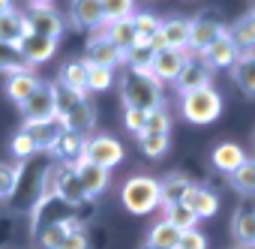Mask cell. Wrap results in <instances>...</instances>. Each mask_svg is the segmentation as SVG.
<instances>
[{
	"label": "cell",
	"instance_id": "cell-4",
	"mask_svg": "<svg viewBox=\"0 0 255 249\" xmlns=\"http://www.w3.org/2000/svg\"><path fill=\"white\" fill-rule=\"evenodd\" d=\"M84 159L105 168V171H111L114 165L123 162V144L117 138H111V135H93V138L84 141Z\"/></svg>",
	"mask_w": 255,
	"mask_h": 249
},
{
	"label": "cell",
	"instance_id": "cell-38",
	"mask_svg": "<svg viewBox=\"0 0 255 249\" xmlns=\"http://www.w3.org/2000/svg\"><path fill=\"white\" fill-rule=\"evenodd\" d=\"M165 219L174 225V228H180V231H192L195 225H198V219H195V213L180 201V204H171V207H165Z\"/></svg>",
	"mask_w": 255,
	"mask_h": 249
},
{
	"label": "cell",
	"instance_id": "cell-2",
	"mask_svg": "<svg viewBox=\"0 0 255 249\" xmlns=\"http://www.w3.org/2000/svg\"><path fill=\"white\" fill-rule=\"evenodd\" d=\"M120 204L135 213V216H147L162 204V192H159V180L147 177V174H135L120 186Z\"/></svg>",
	"mask_w": 255,
	"mask_h": 249
},
{
	"label": "cell",
	"instance_id": "cell-8",
	"mask_svg": "<svg viewBox=\"0 0 255 249\" xmlns=\"http://www.w3.org/2000/svg\"><path fill=\"white\" fill-rule=\"evenodd\" d=\"M21 114H24V123H39V120H51L54 117V90H51V81H42L36 87V93L21 105Z\"/></svg>",
	"mask_w": 255,
	"mask_h": 249
},
{
	"label": "cell",
	"instance_id": "cell-29",
	"mask_svg": "<svg viewBox=\"0 0 255 249\" xmlns=\"http://www.w3.org/2000/svg\"><path fill=\"white\" fill-rule=\"evenodd\" d=\"M84 135H78V132H69V129H63L60 132V138L54 141V147H51V153H57L60 159H63V165H72V162H78L81 156H84Z\"/></svg>",
	"mask_w": 255,
	"mask_h": 249
},
{
	"label": "cell",
	"instance_id": "cell-7",
	"mask_svg": "<svg viewBox=\"0 0 255 249\" xmlns=\"http://www.w3.org/2000/svg\"><path fill=\"white\" fill-rule=\"evenodd\" d=\"M192 60L189 51H174V48H162L153 54V63H150V72L159 84H174L177 75L186 69V63Z\"/></svg>",
	"mask_w": 255,
	"mask_h": 249
},
{
	"label": "cell",
	"instance_id": "cell-41",
	"mask_svg": "<svg viewBox=\"0 0 255 249\" xmlns=\"http://www.w3.org/2000/svg\"><path fill=\"white\" fill-rule=\"evenodd\" d=\"M9 147H12V153H15L21 162L33 159V156L39 153V150H36V144H33V138H30L24 129H18V132H15V138H12V144H9Z\"/></svg>",
	"mask_w": 255,
	"mask_h": 249
},
{
	"label": "cell",
	"instance_id": "cell-10",
	"mask_svg": "<svg viewBox=\"0 0 255 249\" xmlns=\"http://www.w3.org/2000/svg\"><path fill=\"white\" fill-rule=\"evenodd\" d=\"M54 192H57V201H63L66 207H78V204L87 201V195L81 189V180H78V174H75L72 165H57Z\"/></svg>",
	"mask_w": 255,
	"mask_h": 249
},
{
	"label": "cell",
	"instance_id": "cell-44",
	"mask_svg": "<svg viewBox=\"0 0 255 249\" xmlns=\"http://www.w3.org/2000/svg\"><path fill=\"white\" fill-rule=\"evenodd\" d=\"M144 120H147V111H138V108H123V123L129 132H141L144 129Z\"/></svg>",
	"mask_w": 255,
	"mask_h": 249
},
{
	"label": "cell",
	"instance_id": "cell-17",
	"mask_svg": "<svg viewBox=\"0 0 255 249\" xmlns=\"http://www.w3.org/2000/svg\"><path fill=\"white\" fill-rule=\"evenodd\" d=\"M21 129L33 138L36 150L42 153V150H51V147H54V141H57L60 132H63V123H60L57 117H51V120H39V123H24Z\"/></svg>",
	"mask_w": 255,
	"mask_h": 249
},
{
	"label": "cell",
	"instance_id": "cell-22",
	"mask_svg": "<svg viewBox=\"0 0 255 249\" xmlns=\"http://www.w3.org/2000/svg\"><path fill=\"white\" fill-rule=\"evenodd\" d=\"M72 228H78V219H72V216H60V219H54V222L42 225V228H39V234H36L39 249H57V246L66 240V234H69Z\"/></svg>",
	"mask_w": 255,
	"mask_h": 249
},
{
	"label": "cell",
	"instance_id": "cell-19",
	"mask_svg": "<svg viewBox=\"0 0 255 249\" xmlns=\"http://www.w3.org/2000/svg\"><path fill=\"white\" fill-rule=\"evenodd\" d=\"M159 36H162L165 48L189 51V18H162Z\"/></svg>",
	"mask_w": 255,
	"mask_h": 249
},
{
	"label": "cell",
	"instance_id": "cell-47",
	"mask_svg": "<svg viewBox=\"0 0 255 249\" xmlns=\"http://www.w3.org/2000/svg\"><path fill=\"white\" fill-rule=\"evenodd\" d=\"M6 234H9V225L3 222V225H0V246H3V243H6Z\"/></svg>",
	"mask_w": 255,
	"mask_h": 249
},
{
	"label": "cell",
	"instance_id": "cell-34",
	"mask_svg": "<svg viewBox=\"0 0 255 249\" xmlns=\"http://www.w3.org/2000/svg\"><path fill=\"white\" fill-rule=\"evenodd\" d=\"M171 141L168 135H153V132H138V150L147 156V159H162L168 153Z\"/></svg>",
	"mask_w": 255,
	"mask_h": 249
},
{
	"label": "cell",
	"instance_id": "cell-23",
	"mask_svg": "<svg viewBox=\"0 0 255 249\" xmlns=\"http://www.w3.org/2000/svg\"><path fill=\"white\" fill-rule=\"evenodd\" d=\"M99 30H102V33H105V39H108L114 48H120L123 54L129 51V48H135V42H138V33H135V24H132V18H123V21L102 24Z\"/></svg>",
	"mask_w": 255,
	"mask_h": 249
},
{
	"label": "cell",
	"instance_id": "cell-12",
	"mask_svg": "<svg viewBox=\"0 0 255 249\" xmlns=\"http://www.w3.org/2000/svg\"><path fill=\"white\" fill-rule=\"evenodd\" d=\"M87 63H93V66H105V69H114V66H120L123 63V51L120 48H114L108 39H105V33L102 30H96L90 39H87V57H84Z\"/></svg>",
	"mask_w": 255,
	"mask_h": 249
},
{
	"label": "cell",
	"instance_id": "cell-13",
	"mask_svg": "<svg viewBox=\"0 0 255 249\" xmlns=\"http://www.w3.org/2000/svg\"><path fill=\"white\" fill-rule=\"evenodd\" d=\"M69 21L75 30H99L102 21V3L99 0H69Z\"/></svg>",
	"mask_w": 255,
	"mask_h": 249
},
{
	"label": "cell",
	"instance_id": "cell-5",
	"mask_svg": "<svg viewBox=\"0 0 255 249\" xmlns=\"http://www.w3.org/2000/svg\"><path fill=\"white\" fill-rule=\"evenodd\" d=\"M24 24H27V33H36V36H48V39H60L63 30H66V21L60 12H54L51 6H30L24 12Z\"/></svg>",
	"mask_w": 255,
	"mask_h": 249
},
{
	"label": "cell",
	"instance_id": "cell-18",
	"mask_svg": "<svg viewBox=\"0 0 255 249\" xmlns=\"http://www.w3.org/2000/svg\"><path fill=\"white\" fill-rule=\"evenodd\" d=\"M210 162H213V168H216L219 174H234V171L246 162V153H243L240 144H234V141H222V144L213 147Z\"/></svg>",
	"mask_w": 255,
	"mask_h": 249
},
{
	"label": "cell",
	"instance_id": "cell-36",
	"mask_svg": "<svg viewBox=\"0 0 255 249\" xmlns=\"http://www.w3.org/2000/svg\"><path fill=\"white\" fill-rule=\"evenodd\" d=\"M141 132H153V135H171V114L165 105L147 111V120H144V129Z\"/></svg>",
	"mask_w": 255,
	"mask_h": 249
},
{
	"label": "cell",
	"instance_id": "cell-6",
	"mask_svg": "<svg viewBox=\"0 0 255 249\" xmlns=\"http://www.w3.org/2000/svg\"><path fill=\"white\" fill-rule=\"evenodd\" d=\"M222 33H225V27H222V21L216 15H198V18H192L189 21V54L201 57Z\"/></svg>",
	"mask_w": 255,
	"mask_h": 249
},
{
	"label": "cell",
	"instance_id": "cell-28",
	"mask_svg": "<svg viewBox=\"0 0 255 249\" xmlns=\"http://www.w3.org/2000/svg\"><path fill=\"white\" fill-rule=\"evenodd\" d=\"M57 84H63L66 90H72L78 96H87V63L84 60H66L60 75H57Z\"/></svg>",
	"mask_w": 255,
	"mask_h": 249
},
{
	"label": "cell",
	"instance_id": "cell-46",
	"mask_svg": "<svg viewBox=\"0 0 255 249\" xmlns=\"http://www.w3.org/2000/svg\"><path fill=\"white\" fill-rule=\"evenodd\" d=\"M12 9H15L12 0H0V15H3V12H12Z\"/></svg>",
	"mask_w": 255,
	"mask_h": 249
},
{
	"label": "cell",
	"instance_id": "cell-39",
	"mask_svg": "<svg viewBox=\"0 0 255 249\" xmlns=\"http://www.w3.org/2000/svg\"><path fill=\"white\" fill-rule=\"evenodd\" d=\"M33 66H27L15 48H6V45H0V72H3L6 78L9 75H18V72H30Z\"/></svg>",
	"mask_w": 255,
	"mask_h": 249
},
{
	"label": "cell",
	"instance_id": "cell-1",
	"mask_svg": "<svg viewBox=\"0 0 255 249\" xmlns=\"http://www.w3.org/2000/svg\"><path fill=\"white\" fill-rule=\"evenodd\" d=\"M120 99L123 108H138V111H153L162 105V84L153 78L150 69H126L120 75Z\"/></svg>",
	"mask_w": 255,
	"mask_h": 249
},
{
	"label": "cell",
	"instance_id": "cell-40",
	"mask_svg": "<svg viewBox=\"0 0 255 249\" xmlns=\"http://www.w3.org/2000/svg\"><path fill=\"white\" fill-rule=\"evenodd\" d=\"M153 48L150 45H135V48H129L123 54V63H126V69H150V63H153Z\"/></svg>",
	"mask_w": 255,
	"mask_h": 249
},
{
	"label": "cell",
	"instance_id": "cell-15",
	"mask_svg": "<svg viewBox=\"0 0 255 249\" xmlns=\"http://www.w3.org/2000/svg\"><path fill=\"white\" fill-rule=\"evenodd\" d=\"M210 78H213V72H210V66L204 63V60H189L186 63V69L177 75V81H174V87L180 90V96L183 93H192V90H201V87H210Z\"/></svg>",
	"mask_w": 255,
	"mask_h": 249
},
{
	"label": "cell",
	"instance_id": "cell-20",
	"mask_svg": "<svg viewBox=\"0 0 255 249\" xmlns=\"http://www.w3.org/2000/svg\"><path fill=\"white\" fill-rule=\"evenodd\" d=\"M39 84H42V78H39L33 69H30V72L9 75V78H6V96H9V99L21 108V105H24V102L36 93V87H39Z\"/></svg>",
	"mask_w": 255,
	"mask_h": 249
},
{
	"label": "cell",
	"instance_id": "cell-3",
	"mask_svg": "<svg viewBox=\"0 0 255 249\" xmlns=\"http://www.w3.org/2000/svg\"><path fill=\"white\" fill-rule=\"evenodd\" d=\"M180 114L189 123H195V126L213 123L222 114V93L213 84L210 87H201V90H192V93H183L180 96Z\"/></svg>",
	"mask_w": 255,
	"mask_h": 249
},
{
	"label": "cell",
	"instance_id": "cell-45",
	"mask_svg": "<svg viewBox=\"0 0 255 249\" xmlns=\"http://www.w3.org/2000/svg\"><path fill=\"white\" fill-rule=\"evenodd\" d=\"M57 249H90V240H87L84 228L78 225V228H72V231L66 234V240H63V243H60Z\"/></svg>",
	"mask_w": 255,
	"mask_h": 249
},
{
	"label": "cell",
	"instance_id": "cell-49",
	"mask_svg": "<svg viewBox=\"0 0 255 249\" xmlns=\"http://www.w3.org/2000/svg\"><path fill=\"white\" fill-rule=\"evenodd\" d=\"M141 249H159V246H153V243H144V246H141Z\"/></svg>",
	"mask_w": 255,
	"mask_h": 249
},
{
	"label": "cell",
	"instance_id": "cell-31",
	"mask_svg": "<svg viewBox=\"0 0 255 249\" xmlns=\"http://www.w3.org/2000/svg\"><path fill=\"white\" fill-rule=\"evenodd\" d=\"M177 240H180V228H174L168 219H159V222L150 225V234H147L144 243H153V246H159V249H174Z\"/></svg>",
	"mask_w": 255,
	"mask_h": 249
},
{
	"label": "cell",
	"instance_id": "cell-43",
	"mask_svg": "<svg viewBox=\"0 0 255 249\" xmlns=\"http://www.w3.org/2000/svg\"><path fill=\"white\" fill-rule=\"evenodd\" d=\"M174 249H207V237H204L198 228H192V231H180V240H177Z\"/></svg>",
	"mask_w": 255,
	"mask_h": 249
},
{
	"label": "cell",
	"instance_id": "cell-32",
	"mask_svg": "<svg viewBox=\"0 0 255 249\" xmlns=\"http://www.w3.org/2000/svg\"><path fill=\"white\" fill-rule=\"evenodd\" d=\"M228 180H231V186H234L237 195L255 198V159H246L234 174H228Z\"/></svg>",
	"mask_w": 255,
	"mask_h": 249
},
{
	"label": "cell",
	"instance_id": "cell-11",
	"mask_svg": "<svg viewBox=\"0 0 255 249\" xmlns=\"http://www.w3.org/2000/svg\"><path fill=\"white\" fill-rule=\"evenodd\" d=\"M18 57L27 63V66H39V63H45V60H51L54 57V51H57V42L54 39H48V36H36V33H24V39L18 42Z\"/></svg>",
	"mask_w": 255,
	"mask_h": 249
},
{
	"label": "cell",
	"instance_id": "cell-26",
	"mask_svg": "<svg viewBox=\"0 0 255 249\" xmlns=\"http://www.w3.org/2000/svg\"><path fill=\"white\" fill-rule=\"evenodd\" d=\"M231 78L246 96H255V51H240L237 54V60L231 66Z\"/></svg>",
	"mask_w": 255,
	"mask_h": 249
},
{
	"label": "cell",
	"instance_id": "cell-33",
	"mask_svg": "<svg viewBox=\"0 0 255 249\" xmlns=\"http://www.w3.org/2000/svg\"><path fill=\"white\" fill-rule=\"evenodd\" d=\"M99 3H102V21L105 24L135 15V0H99Z\"/></svg>",
	"mask_w": 255,
	"mask_h": 249
},
{
	"label": "cell",
	"instance_id": "cell-25",
	"mask_svg": "<svg viewBox=\"0 0 255 249\" xmlns=\"http://www.w3.org/2000/svg\"><path fill=\"white\" fill-rule=\"evenodd\" d=\"M189 189H192V180H189L186 174H180V171L165 174V177L159 180V192H162V204H159V207L165 210V207H171V204H180Z\"/></svg>",
	"mask_w": 255,
	"mask_h": 249
},
{
	"label": "cell",
	"instance_id": "cell-35",
	"mask_svg": "<svg viewBox=\"0 0 255 249\" xmlns=\"http://www.w3.org/2000/svg\"><path fill=\"white\" fill-rule=\"evenodd\" d=\"M132 24H135V33H138V42H135V45H147L150 36L159 33L162 18H156L153 12H135V15H132Z\"/></svg>",
	"mask_w": 255,
	"mask_h": 249
},
{
	"label": "cell",
	"instance_id": "cell-9",
	"mask_svg": "<svg viewBox=\"0 0 255 249\" xmlns=\"http://www.w3.org/2000/svg\"><path fill=\"white\" fill-rule=\"evenodd\" d=\"M72 168H75V174H78V180H81V189H84L87 201H90V198H99V195L108 189L111 171H105V168H99V165L87 162L84 156H81L78 162H72Z\"/></svg>",
	"mask_w": 255,
	"mask_h": 249
},
{
	"label": "cell",
	"instance_id": "cell-48",
	"mask_svg": "<svg viewBox=\"0 0 255 249\" xmlns=\"http://www.w3.org/2000/svg\"><path fill=\"white\" fill-rule=\"evenodd\" d=\"M30 6H51V0H30Z\"/></svg>",
	"mask_w": 255,
	"mask_h": 249
},
{
	"label": "cell",
	"instance_id": "cell-14",
	"mask_svg": "<svg viewBox=\"0 0 255 249\" xmlns=\"http://www.w3.org/2000/svg\"><path fill=\"white\" fill-rule=\"evenodd\" d=\"M60 123H63V129L78 132V135L90 132V129L96 126V111H93L90 99H87V96H84V99H78V102H75V105L60 117Z\"/></svg>",
	"mask_w": 255,
	"mask_h": 249
},
{
	"label": "cell",
	"instance_id": "cell-24",
	"mask_svg": "<svg viewBox=\"0 0 255 249\" xmlns=\"http://www.w3.org/2000/svg\"><path fill=\"white\" fill-rule=\"evenodd\" d=\"M183 204L195 213V219H207L219 210V198L216 192H210L207 186H192L186 195H183Z\"/></svg>",
	"mask_w": 255,
	"mask_h": 249
},
{
	"label": "cell",
	"instance_id": "cell-27",
	"mask_svg": "<svg viewBox=\"0 0 255 249\" xmlns=\"http://www.w3.org/2000/svg\"><path fill=\"white\" fill-rule=\"evenodd\" d=\"M24 33H27L24 12L12 9V12H3V15H0V45H6V48H18V42L24 39Z\"/></svg>",
	"mask_w": 255,
	"mask_h": 249
},
{
	"label": "cell",
	"instance_id": "cell-37",
	"mask_svg": "<svg viewBox=\"0 0 255 249\" xmlns=\"http://www.w3.org/2000/svg\"><path fill=\"white\" fill-rule=\"evenodd\" d=\"M87 63V60H84ZM114 84V69H105V66H93L87 63V93H99V90H108Z\"/></svg>",
	"mask_w": 255,
	"mask_h": 249
},
{
	"label": "cell",
	"instance_id": "cell-42",
	"mask_svg": "<svg viewBox=\"0 0 255 249\" xmlns=\"http://www.w3.org/2000/svg\"><path fill=\"white\" fill-rule=\"evenodd\" d=\"M15 183H18V165L0 162V201L15 192Z\"/></svg>",
	"mask_w": 255,
	"mask_h": 249
},
{
	"label": "cell",
	"instance_id": "cell-21",
	"mask_svg": "<svg viewBox=\"0 0 255 249\" xmlns=\"http://www.w3.org/2000/svg\"><path fill=\"white\" fill-rule=\"evenodd\" d=\"M231 237L237 240V249H255V210H234L231 216Z\"/></svg>",
	"mask_w": 255,
	"mask_h": 249
},
{
	"label": "cell",
	"instance_id": "cell-16",
	"mask_svg": "<svg viewBox=\"0 0 255 249\" xmlns=\"http://www.w3.org/2000/svg\"><path fill=\"white\" fill-rule=\"evenodd\" d=\"M237 54H240V51H237V45L231 42V36H228V30H225V33L201 54V60H204L210 69H231L234 60H237Z\"/></svg>",
	"mask_w": 255,
	"mask_h": 249
},
{
	"label": "cell",
	"instance_id": "cell-30",
	"mask_svg": "<svg viewBox=\"0 0 255 249\" xmlns=\"http://www.w3.org/2000/svg\"><path fill=\"white\" fill-rule=\"evenodd\" d=\"M231 42L237 45V51H255V9L246 12L243 18H237L231 27H225Z\"/></svg>",
	"mask_w": 255,
	"mask_h": 249
}]
</instances>
